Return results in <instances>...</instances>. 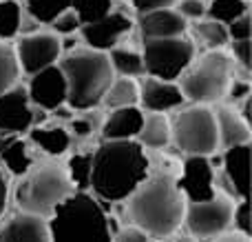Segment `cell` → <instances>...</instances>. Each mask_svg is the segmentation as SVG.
<instances>
[{"label":"cell","mask_w":252,"mask_h":242,"mask_svg":"<svg viewBox=\"0 0 252 242\" xmlns=\"http://www.w3.org/2000/svg\"><path fill=\"white\" fill-rule=\"evenodd\" d=\"M151 173L144 147L137 140H104L91 160L89 189L97 200L122 202Z\"/></svg>","instance_id":"cell-1"},{"label":"cell","mask_w":252,"mask_h":242,"mask_svg":"<svg viewBox=\"0 0 252 242\" xmlns=\"http://www.w3.org/2000/svg\"><path fill=\"white\" fill-rule=\"evenodd\" d=\"M128 218L151 238L164 240L182 227L186 198L170 173H155L128 196Z\"/></svg>","instance_id":"cell-2"},{"label":"cell","mask_w":252,"mask_h":242,"mask_svg":"<svg viewBox=\"0 0 252 242\" xmlns=\"http://www.w3.org/2000/svg\"><path fill=\"white\" fill-rule=\"evenodd\" d=\"M58 65L66 80V105L71 109L91 111L102 105V96L115 78L109 53L91 47H75L62 53Z\"/></svg>","instance_id":"cell-3"},{"label":"cell","mask_w":252,"mask_h":242,"mask_svg":"<svg viewBox=\"0 0 252 242\" xmlns=\"http://www.w3.org/2000/svg\"><path fill=\"white\" fill-rule=\"evenodd\" d=\"M51 242H111L109 216L89 191H73L47 218Z\"/></svg>","instance_id":"cell-4"},{"label":"cell","mask_w":252,"mask_h":242,"mask_svg":"<svg viewBox=\"0 0 252 242\" xmlns=\"http://www.w3.org/2000/svg\"><path fill=\"white\" fill-rule=\"evenodd\" d=\"M16 204L20 211L49 218L53 209L75 191L66 167L60 162L31 164L22 176H18Z\"/></svg>","instance_id":"cell-5"},{"label":"cell","mask_w":252,"mask_h":242,"mask_svg":"<svg viewBox=\"0 0 252 242\" xmlns=\"http://www.w3.org/2000/svg\"><path fill=\"white\" fill-rule=\"evenodd\" d=\"M232 78V60L223 49H208L201 58L192 60L177 84L184 98L195 105H213L226 96L228 82Z\"/></svg>","instance_id":"cell-6"},{"label":"cell","mask_w":252,"mask_h":242,"mask_svg":"<svg viewBox=\"0 0 252 242\" xmlns=\"http://www.w3.org/2000/svg\"><path fill=\"white\" fill-rule=\"evenodd\" d=\"M170 140L186 156H213L219 149L215 109L195 102L184 107L170 122Z\"/></svg>","instance_id":"cell-7"},{"label":"cell","mask_w":252,"mask_h":242,"mask_svg":"<svg viewBox=\"0 0 252 242\" xmlns=\"http://www.w3.org/2000/svg\"><path fill=\"white\" fill-rule=\"evenodd\" d=\"M142 65L144 74L159 80H177L186 67L195 60L197 47L186 36L173 38H146L142 40Z\"/></svg>","instance_id":"cell-8"},{"label":"cell","mask_w":252,"mask_h":242,"mask_svg":"<svg viewBox=\"0 0 252 242\" xmlns=\"http://www.w3.org/2000/svg\"><path fill=\"white\" fill-rule=\"evenodd\" d=\"M232 209L235 204L230 202V198H223V196H213V198L199 200V202H188L186 211H184V225H186L188 234L195 238L213 240L230 229Z\"/></svg>","instance_id":"cell-9"},{"label":"cell","mask_w":252,"mask_h":242,"mask_svg":"<svg viewBox=\"0 0 252 242\" xmlns=\"http://www.w3.org/2000/svg\"><path fill=\"white\" fill-rule=\"evenodd\" d=\"M16 51V60L20 67V74H35V71L44 69L49 65H56L62 56L60 47V36L49 31H31V34H22L18 42L13 44Z\"/></svg>","instance_id":"cell-10"},{"label":"cell","mask_w":252,"mask_h":242,"mask_svg":"<svg viewBox=\"0 0 252 242\" xmlns=\"http://www.w3.org/2000/svg\"><path fill=\"white\" fill-rule=\"evenodd\" d=\"M29 102L44 111H53L56 107L66 105V80L60 65H49L44 69L29 76L27 84Z\"/></svg>","instance_id":"cell-11"},{"label":"cell","mask_w":252,"mask_h":242,"mask_svg":"<svg viewBox=\"0 0 252 242\" xmlns=\"http://www.w3.org/2000/svg\"><path fill=\"white\" fill-rule=\"evenodd\" d=\"M179 191L188 202H199L217 196L215 191V171L210 156H188L179 178H175Z\"/></svg>","instance_id":"cell-12"},{"label":"cell","mask_w":252,"mask_h":242,"mask_svg":"<svg viewBox=\"0 0 252 242\" xmlns=\"http://www.w3.org/2000/svg\"><path fill=\"white\" fill-rule=\"evenodd\" d=\"M130 29H133V20L126 13L109 11L100 20L82 25L78 34L82 36L87 47L97 49V51H109L111 47L122 42V38L126 34H130Z\"/></svg>","instance_id":"cell-13"},{"label":"cell","mask_w":252,"mask_h":242,"mask_svg":"<svg viewBox=\"0 0 252 242\" xmlns=\"http://www.w3.org/2000/svg\"><path fill=\"white\" fill-rule=\"evenodd\" d=\"M31 102L27 87L13 84L11 89L0 93V131L4 133H25L31 129Z\"/></svg>","instance_id":"cell-14"},{"label":"cell","mask_w":252,"mask_h":242,"mask_svg":"<svg viewBox=\"0 0 252 242\" xmlns=\"http://www.w3.org/2000/svg\"><path fill=\"white\" fill-rule=\"evenodd\" d=\"M184 102H186V98H184L177 80L148 78L139 84V102L137 105H142L146 111L166 114V111H170V109L184 107Z\"/></svg>","instance_id":"cell-15"},{"label":"cell","mask_w":252,"mask_h":242,"mask_svg":"<svg viewBox=\"0 0 252 242\" xmlns=\"http://www.w3.org/2000/svg\"><path fill=\"white\" fill-rule=\"evenodd\" d=\"M137 29L142 40L146 38H173V36H186L188 20L175 7L155 9L137 16Z\"/></svg>","instance_id":"cell-16"},{"label":"cell","mask_w":252,"mask_h":242,"mask_svg":"<svg viewBox=\"0 0 252 242\" xmlns=\"http://www.w3.org/2000/svg\"><path fill=\"white\" fill-rule=\"evenodd\" d=\"M223 176L232 185L237 198H248L250 185V142L228 147L221 158Z\"/></svg>","instance_id":"cell-17"},{"label":"cell","mask_w":252,"mask_h":242,"mask_svg":"<svg viewBox=\"0 0 252 242\" xmlns=\"http://www.w3.org/2000/svg\"><path fill=\"white\" fill-rule=\"evenodd\" d=\"M2 242H51L47 218L33 213H16L2 229Z\"/></svg>","instance_id":"cell-18"},{"label":"cell","mask_w":252,"mask_h":242,"mask_svg":"<svg viewBox=\"0 0 252 242\" xmlns=\"http://www.w3.org/2000/svg\"><path fill=\"white\" fill-rule=\"evenodd\" d=\"M144 120V111L137 105L111 109L102 124V140H135Z\"/></svg>","instance_id":"cell-19"},{"label":"cell","mask_w":252,"mask_h":242,"mask_svg":"<svg viewBox=\"0 0 252 242\" xmlns=\"http://www.w3.org/2000/svg\"><path fill=\"white\" fill-rule=\"evenodd\" d=\"M215 120H217L219 131V147L228 149V147L250 142V122H246L232 105L219 107L215 111Z\"/></svg>","instance_id":"cell-20"},{"label":"cell","mask_w":252,"mask_h":242,"mask_svg":"<svg viewBox=\"0 0 252 242\" xmlns=\"http://www.w3.org/2000/svg\"><path fill=\"white\" fill-rule=\"evenodd\" d=\"M33 164L27 149V142L20 133H4L0 131V167H4L11 176H22Z\"/></svg>","instance_id":"cell-21"},{"label":"cell","mask_w":252,"mask_h":242,"mask_svg":"<svg viewBox=\"0 0 252 242\" xmlns=\"http://www.w3.org/2000/svg\"><path fill=\"white\" fill-rule=\"evenodd\" d=\"M27 133H29V140L38 149H42L47 156H51V158L64 156L66 149L71 147V133L60 124H56V127L38 124V127H31Z\"/></svg>","instance_id":"cell-22"},{"label":"cell","mask_w":252,"mask_h":242,"mask_svg":"<svg viewBox=\"0 0 252 242\" xmlns=\"http://www.w3.org/2000/svg\"><path fill=\"white\" fill-rule=\"evenodd\" d=\"M135 140L148 149H164L170 142V120L164 114H155V111L151 116H144Z\"/></svg>","instance_id":"cell-23"},{"label":"cell","mask_w":252,"mask_h":242,"mask_svg":"<svg viewBox=\"0 0 252 242\" xmlns=\"http://www.w3.org/2000/svg\"><path fill=\"white\" fill-rule=\"evenodd\" d=\"M139 102V82L130 76H118L111 80L109 89L102 96V105L106 109H120Z\"/></svg>","instance_id":"cell-24"},{"label":"cell","mask_w":252,"mask_h":242,"mask_svg":"<svg viewBox=\"0 0 252 242\" xmlns=\"http://www.w3.org/2000/svg\"><path fill=\"white\" fill-rule=\"evenodd\" d=\"M192 36L201 40L206 49H223L230 42V36H228V27L219 20L204 16L199 20H192Z\"/></svg>","instance_id":"cell-25"},{"label":"cell","mask_w":252,"mask_h":242,"mask_svg":"<svg viewBox=\"0 0 252 242\" xmlns=\"http://www.w3.org/2000/svg\"><path fill=\"white\" fill-rule=\"evenodd\" d=\"M109 60H111V67L118 76H142L144 74V65H142V53L137 49H128V47H111L109 51Z\"/></svg>","instance_id":"cell-26"},{"label":"cell","mask_w":252,"mask_h":242,"mask_svg":"<svg viewBox=\"0 0 252 242\" xmlns=\"http://www.w3.org/2000/svg\"><path fill=\"white\" fill-rule=\"evenodd\" d=\"M244 13H248V0H210L206 2V16L223 22V25L232 22Z\"/></svg>","instance_id":"cell-27"},{"label":"cell","mask_w":252,"mask_h":242,"mask_svg":"<svg viewBox=\"0 0 252 242\" xmlns=\"http://www.w3.org/2000/svg\"><path fill=\"white\" fill-rule=\"evenodd\" d=\"M22 7L18 0H0V40H11L20 34Z\"/></svg>","instance_id":"cell-28"},{"label":"cell","mask_w":252,"mask_h":242,"mask_svg":"<svg viewBox=\"0 0 252 242\" xmlns=\"http://www.w3.org/2000/svg\"><path fill=\"white\" fill-rule=\"evenodd\" d=\"M20 78V67L16 60V51L7 40H0V93L11 89Z\"/></svg>","instance_id":"cell-29"},{"label":"cell","mask_w":252,"mask_h":242,"mask_svg":"<svg viewBox=\"0 0 252 242\" xmlns=\"http://www.w3.org/2000/svg\"><path fill=\"white\" fill-rule=\"evenodd\" d=\"M91 160H93V151L91 154L71 156L69 162L64 164L75 191H89V182H91Z\"/></svg>","instance_id":"cell-30"},{"label":"cell","mask_w":252,"mask_h":242,"mask_svg":"<svg viewBox=\"0 0 252 242\" xmlns=\"http://www.w3.org/2000/svg\"><path fill=\"white\" fill-rule=\"evenodd\" d=\"M71 7V0H25V9L40 25H49L58 13Z\"/></svg>","instance_id":"cell-31"},{"label":"cell","mask_w":252,"mask_h":242,"mask_svg":"<svg viewBox=\"0 0 252 242\" xmlns=\"http://www.w3.org/2000/svg\"><path fill=\"white\" fill-rule=\"evenodd\" d=\"M71 7L80 16L82 25L100 20L109 11H113V0H71Z\"/></svg>","instance_id":"cell-32"},{"label":"cell","mask_w":252,"mask_h":242,"mask_svg":"<svg viewBox=\"0 0 252 242\" xmlns=\"http://www.w3.org/2000/svg\"><path fill=\"white\" fill-rule=\"evenodd\" d=\"M47 27L58 36H69V34H78L80 27H82V20H80V16L75 13V9L69 7L62 13H58Z\"/></svg>","instance_id":"cell-33"},{"label":"cell","mask_w":252,"mask_h":242,"mask_svg":"<svg viewBox=\"0 0 252 242\" xmlns=\"http://www.w3.org/2000/svg\"><path fill=\"white\" fill-rule=\"evenodd\" d=\"M232 225H235V231L244 236H252V220H250V204L248 198H239V202L232 209Z\"/></svg>","instance_id":"cell-34"},{"label":"cell","mask_w":252,"mask_h":242,"mask_svg":"<svg viewBox=\"0 0 252 242\" xmlns=\"http://www.w3.org/2000/svg\"><path fill=\"white\" fill-rule=\"evenodd\" d=\"M175 9H177L188 22H192V20H199V18L206 16V0H177Z\"/></svg>","instance_id":"cell-35"},{"label":"cell","mask_w":252,"mask_h":242,"mask_svg":"<svg viewBox=\"0 0 252 242\" xmlns=\"http://www.w3.org/2000/svg\"><path fill=\"white\" fill-rule=\"evenodd\" d=\"M246 96H250V82L246 78H230V82H228V89H226V100L228 105H237V102H241Z\"/></svg>","instance_id":"cell-36"},{"label":"cell","mask_w":252,"mask_h":242,"mask_svg":"<svg viewBox=\"0 0 252 242\" xmlns=\"http://www.w3.org/2000/svg\"><path fill=\"white\" fill-rule=\"evenodd\" d=\"M226 27H228V36H230V40H248V38H252V25H250L248 13L235 18V20L228 22Z\"/></svg>","instance_id":"cell-37"},{"label":"cell","mask_w":252,"mask_h":242,"mask_svg":"<svg viewBox=\"0 0 252 242\" xmlns=\"http://www.w3.org/2000/svg\"><path fill=\"white\" fill-rule=\"evenodd\" d=\"M111 242H151V236L146 231H142L139 227H122L113 234Z\"/></svg>","instance_id":"cell-38"},{"label":"cell","mask_w":252,"mask_h":242,"mask_svg":"<svg viewBox=\"0 0 252 242\" xmlns=\"http://www.w3.org/2000/svg\"><path fill=\"white\" fill-rule=\"evenodd\" d=\"M230 49H232V56H235L237 65L244 67L246 71H250L252 62H250V38L248 40H230Z\"/></svg>","instance_id":"cell-39"},{"label":"cell","mask_w":252,"mask_h":242,"mask_svg":"<svg viewBox=\"0 0 252 242\" xmlns=\"http://www.w3.org/2000/svg\"><path fill=\"white\" fill-rule=\"evenodd\" d=\"M177 0H133V7L135 11L139 13H146V11H155V9H166V7H175Z\"/></svg>","instance_id":"cell-40"},{"label":"cell","mask_w":252,"mask_h":242,"mask_svg":"<svg viewBox=\"0 0 252 242\" xmlns=\"http://www.w3.org/2000/svg\"><path fill=\"white\" fill-rule=\"evenodd\" d=\"M93 129H95V122H93L89 116H75V118H71V131L75 133V136L80 138H87L93 133Z\"/></svg>","instance_id":"cell-41"},{"label":"cell","mask_w":252,"mask_h":242,"mask_svg":"<svg viewBox=\"0 0 252 242\" xmlns=\"http://www.w3.org/2000/svg\"><path fill=\"white\" fill-rule=\"evenodd\" d=\"M7 200H9V185H7V176H4L2 167H0V216L7 209Z\"/></svg>","instance_id":"cell-42"},{"label":"cell","mask_w":252,"mask_h":242,"mask_svg":"<svg viewBox=\"0 0 252 242\" xmlns=\"http://www.w3.org/2000/svg\"><path fill=\"white\" fill-rule=\"evenodd\" d=\"M213 242H250V236H244L239 231H223L221 236L213 238Z\"/></svg>","instance_id":"cell-43"},{"label":"cell","mask_w":252,"mask_h":242,"mask_svg":"<svg viewBox=\"0 0 252 242\" xmlns=\"http://www.w3.org/2000/svg\"><path fill=\"white\" fill-rule=\"evenodd\" d=\"M175 242H197V238H195V236L188 234V236H182V238H177Z\"/></svg>","instance_id":"cell-44"},{"label":"cell","mask_w":252,"mask_h":242,"mask_svg":"<svg viewBox=\"0 0 252 242\" xmlns=\"http://www.w3.org/2000/svg\"><path fill=\"white\" fill-rule=\"evenodd\" d=\"M0 242H2V229H0Z\"/></svg>","instance_id":"cell-45"},{"label":"cell","mask_w":252,"mask_h":242,"mask_svg":"<svg viewBox=\"0 0 252 242\" xmlns=\"http://www.w3.org/2000/svg\"><path fill=\"white\" fill-rule=\"evenodd\" d=\"M151 242H164V240H151Z\"/></svg>","instance_id":"cell-46"}]
</instances>
